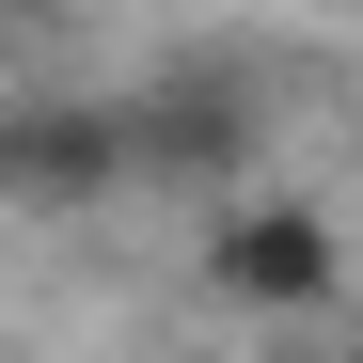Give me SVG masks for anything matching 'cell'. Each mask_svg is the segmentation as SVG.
Returning <instances> with one entry per match:
<instances>
[{
	"instance_id": "obj_1",
	"label": "cell",
	"mask_w": 363,
	"mask_h": 363,
	"mask_svg": "<svg viewBox=\"0 0 363 363\" xmlns=\"http://www.w3.org/2000/svg\"><path fill=\"white\" fill-rule=\"evenodd\" d=\"M206 300H237V316H269V332H332V300H347L332 206H284V190L206 206Z\"/></svg>"
},
{
	"instance_id": "obj_2",
	"label": "cell",
	"mask_w": 363,
	"mask_h": 363,
	"mask_svg": "<svg viewBox=\"0 0 363 363\" xmlns=\"http://www.w3.org/2000/svg\"><path fill=\"white\" fill-rule=\"evenodd\" d=\"M111 143H127V174L221 190V174L253 158V79H237V64H158L143 95H111Z\"/></svg>"
},
{
	"instance_id": "obj_3",
	"label": "cell",
	"mask_w": 363,
	"mask_h": 363,
	"mask_svg": "<svg viewBox=\"0 0 363 363\" xmlns=\"http://www.w3.org/2000/svg\"><path fill=\"white\" fill-rule=\"evenodd\" d=\"M127 190L111 95H0V206H95Z\"/></svg>"
},
{
	"instance_id": "obj_4",
	"label": "cell",
	"mask_w": 363,
	"mask_h": 363,
	"mask_svg": "<svg viewBox=\"0 0 363 363\" xmlns=\"http://www.w3.org/2000/svg\"><path fill=\"white\" fill-rule=\"evenodd\" d=\"M269 363H347V347H316V332H284V347H269Z\"/></svg>"
},
{
	"instance_id": "obj_5",
	"label": "cell",
	"mask_w": 363,
	"mask_h": 363,
	"mask_svg": "<svg viewBox=\"0 0 363 363\" xmlns=\"http://www.w3.org/2000/svg\"><path fill=\"white\" fill-rule=\"evenodd\" d=\"M347 300H363V253H347Z\"/></svg>"
}]
</instances>
